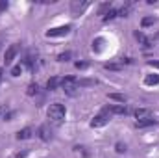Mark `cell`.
I'll return each mask as SVG.
<instances>
[{
    "label": "cell",
    "instance_id": "obj_16",
    "mask_svg": "<svg viewBox=\"0 0 159 158\" xmlns=\"http://www.w3.org/2000/svg\"><path fill=\"white\" fill-rule=\"evenodd\" d=\"M107 97H109L111 101H117V102H120V104H124V102H126V97H124V95H120V93H109Z\"/></svg>",
    "mask_w": 159,
    "mask_h": 158
},
{
    "label": "cell",
    "instance_id": "obj_5",
    "mask_svg": "<svg viewBox=\"0 0 159 158\" xmlns=\"http://www.w3.org/2000/svg\"><path fill=\"white\" fill-rule=\"evenodd\" d=\"M87 7H89V2H87V0H83V2H72L70 11H72V15H74V17H78V15H81Z\"/></svg>",
    "mask_w": 159,
    "mask_h": 158
},
{
    "label": "cell",
    "instance_id": "obj_10",
    "mask_svg": "<svg viewBox=\"0 0 159 158\" xmlns=\"http://www.w3.org/2000/svg\"><path fill=\"white\" fill-rule=\"evenodd\" d=\"M32 134H34V130H32L30 126H26V128H22V130L17 132V140H30Z\"/></svg>",
    "mask_w": 159,
    "mask_h": 158
},
{
    "label": "cell",
    "instance_id": "obj_8",
    "mask_svg": "<svg viewBox=\"0 0 159 158\" xmlns=\"http://www.w3.org/2000/svg\"><path fill=\"white\" fill-rule=\"evenodd\" d=\"M157 121L154 117H144V119H137L135 121V126L137 128H144V126H152V125H156Z\"/></svg>",
    "mask_w": 159,
    "mask_h": 158
},
{
    "label": "cell",
    "instance_id": "obj_13",
    "mask_svg": "<svg viewBox=\"0 0 159 158\" xmlns=\"http://www.w3.org/2000/svg\"><path fill=\"white\" fill-rule=\"evenodd\" d=\"M98 82L94 78H81L78 80V87H87V86H96Z\"/></svg>",
    "mask_w": 159,
    "mask_h": 158
},
{
    "label": "cell",
    "instance_id": "obj_20",
    "mask_svg": "<svg viewBox=\"0 0 159 158\" xmlns=\"http://www.w3.org/2000/svg\"><path fill=\"white\" fill-rule=\"evenodd\" d=\"M109 9H111V4H109V2L102 4V6H100V15H106V13H107Z\"/></svg>",
    "mask_w": 159,
    "mask_h": 158
},
{
    "label": "cell",
    "instance_id": "obj_3",
    "mask_svg": "<svg viewBox=\"0 0 159 158\" xmlns=\"http://www.w3.org/2000/svg\"><path fill=\"white\" fill-rule=\"evenodd\" d=\"M72 30V26L70 24H63V26H56V28H50V30H46V37H61V36H67L69 32Z\"/></svg>",
    "mask_w": 159,
    "mask_h": 158
},
{
    "label": "cell",
    "instance_id": "obj_22",
    "mask_svg": "<svg viewBox=\"0 0 159 158\" xmlns=\"http://www.w3.org/2000/svg\"><path fill=\"white\" fill-rule=\"evenodd\" d=\"M135 39H137V41H141V43L144 45V43L148 41V37H146V36H144L143 32H135Z\"/></svg>",
    "mask_w": 159,
    "mask_h": 158
},
{
    "label": "cell",
    "instance_id": "obj_25",
    "mask_svg": "<svg viewBox=\"0 0 159 158\" xmlns=\"http://www.w3.org/2000/svg\"><path fill=\"white\" fill-rule=\"evenodd\" d=\"M20 71H22V67H20V63H19V65H15V67L11 69V75H13V77H19Z\"/></svg>",
    "mask_w": 159,
    "mask_h": 158
},
{
    "label": "cell",
    "instance_id": "obj_27",
    "mask_svg": "<svg viewBox=\"0 0 159 158\" xmlns=\"http://www.w3.org/2000/svg\"><path fill=\"white\" fill-rule=\"evenodd\" d=\"M85 67H87L85 62H76V69H85Z\"/></svg>",
    "mask_w": 159,
    "mask_h": 158
},
{
    "label": "cell",
    "instance_id": "obj_9",
    "mask_svg": "<svg viewBox=\"0 0 159 158\" xmlns=\"http://www.w3.org/2000/svg\"><path fill=\"white\" fill-rule=\"evenodd\" d=\"M39 138L43 140V141H48V140L52 138V132H50L48 125H43V126H39Z\"/></svg>",
    "mask_w": 159,
    "mask_h": 158
},
{
    "label": "cell",
    "instance_id": "obj_11",
    "mask_svg": "<svg viewBox=\"0 0 159 158\" xmlns=\"http://www.w3.org/2000/svg\"><path fill=\"white\" fill-rule=\"evenodd\" d=\"M135 117H137V119L152 117V112H150L148 108H137V110H135Z\"/></svg>",
    "mask_w": 159,
    "mask_h": 158
},
{
    "label": "cell",
    "instance_id": "obj_19",
    "mask_svg": "<svg viewBox=\"0 0 159 158\" xmlns=\"http://www.w3.org/2000/svg\"><path fill=\"white\" fill-rule=\"evenodd\" d=\"M128 13H129V4L122 6V7L119 9V17H128Z\"/></svg>",
    "mask_w": 159,
    "mask_h": 158
},
{
    "label": "cell",
    "instance_id": "obj_12",
    "mask_svg": "<svg viewBox=\"0 0 159 158\" xmlns=\"http://www.w3.org/2000/svg\"><path fill=\"white\" fill-rule=\"evenodd\" d=\"M59 84H61V80L57 78V77H52V78L48 80V82H46V89H50V91H54V89H56V87H57Z\"/></svg>",
    "mask_w": 159,
    "mask_h": 158
},
{
    "label": "cell",
    "instance_id": "obj_1",
    "mask_svg": "<svg viewBox=\"0 0 159 158\" xmlns=\"http://www.w3.org/2000/svg\"><path fill=\"white\" fill-rule=\"evenodd\" d=\"M46 116H48V119H50L52 123H56V125H61V123L65 121L67 110H65V106H63V104H59V102H54V104H50V106H48V110H46Z\"/></svg>",
    "mask_w": 159,
    "mask_h": 158
},
{
    "label": "cell",
    "instance_id": "obj_28",
    "mask_svg": "<svg viewBox=\"0 0 159 158\" xmlns=\"http://www.w3.org/2000/svg\"><path fill=\"white\" fill-rule=\"evenodd\" d=\"M117 151H119V153H124V151H126V145H122V143H117Z\"/></svg>",
    "mask_w": 159,
    "mask_h": 158
},
{
    "label": "cell",
    "instance_id": "obj_15",
    "mask_svg": "<svg viewBox=\"0 0 159 158\" xmlns=\"http://www.w3.org/2000/svg\"><path fill=\"white\" fill-rule=\"evenodd\" d=\"M115 17H119V11H117V9H109V11L104 15V22H109V21H113Z\"/></svg>",
    "mask_w": 159,
    "mask_h": 158
},
{
    "label": "cell",
    "instance_id": "obj_30",
    "mask_svg": "<svg viewBox=\"0 0 159 158\" xmlns=\"http://www.w3.org/2000/svg\"><path fill=\"white\" fill-rule=\"evenodd\" d=\"M0 112H2V108H0Z\"/></svg>",
    "mask_w": 159,
    "mask_h": 158
},
{
    "label": "cell",
    "instance_id": "obj_23",
    "mask_svg": "<svg viewBox=\"0 0 159 158\" xmlns=\"http://www.w3.org/2000/svg\"><path fill=\"white\" fill-rule=\"evenodd\" d=\"M37 89H39V86H37V84H30V86H28V95H35V93H37Z\"/></svg>",
    "mask_w": 159,
    "mask_h": 158
},
{
    "label": "cell",
    "instance_id": "obj_17",
    "mask_svg": "<svg viewBox=\"0 0 159 158\" xmlns=\"http://www.w3.org/2000/svg\"><path fill=\"white\" fill-rule=\"evenodd\" d=\"M104 67H106L107 71H120V69H122V65H120V63H106Z\"/></svg>",
    "mask_w": 159,
    "mask_h": 158
},
{
    "label": "cell",
    "instance_id": "obj_4",
    "mask_svg": "<svg viewBox=\"0 0 159 158\" xmlns=\"http://www.w3.org/2000/svg\"><path fill=\"white\" fill-rule=\"evenodd\" d=\"M109 117H111V114L104 108L96 117L91 121V126H93V128H96V126H104V125H107V123H109Z\"/></svg>",
    "mask_w": 159,
    "mask_h": 158
},
{
    "label": "cell",
    "instance_id": "obj_6",
    "mask_svg": "<svg viewBox=\"0 0 159 158\" xmlns=\"http://www.w3.org/2000/svg\"><path fill=\"white\" fill-rule=\"evenodd\" d=\"M106 110L109 114H117V116H126L128 114V108L124 104H111V106H106Z\"/></svg>",
    "mask_w": 159,
    "mask_h": 158
},
{
    "label": "cell",
    "instance_id": "obj_18",
    "mask_svg": "<svg viewBox=\"0 0 159 158\" xmlns=\"http://www.w3.org/2000/svg\"><path fill=\"white\" fill-rule=\"evenodd\" d=\"M70 56H72V54H70L69 50H67V52H61V54L57 56V62H69V60H70Z\"/></svg>",
    "mask_w": 159,
    "mask_h": 158
},
{
    "label": "cell",
    "instance_id": "obj_26",
    "mask_svg": "<svg viewBox=\"0 0 159 158\" xmlns=\"http://www.w3.org/2000/svg\"><path fill=\"white\" fill-rule=\"evenodd\" d=\"M6 9H7V2H6V0H0V13L6 11Z\"/></svg>",
    "mask_w": 159,
    "mask_h": 158
},
{
    "label": "cell",
    "instance_id": "obj_21",
    "mask_svg": "<svg viewBox=\"0 0 159 158\" xmlns=\"http://www.w3.org/2000/svg\"><path fill=\"white\" fill-rule=\"evenodd\" d=\"M154 22H156L154 17H144V19H143V26H144V28H146V26H152Z\"/></svg>",
    "mask_w": 159,
    "mask_h": 158
},
{
    "label": "cell",
    "instance_id": "obj_7",
    "mask_svg": "<svg viewBox=\"0 0 159 158\" xmlns=\"http://www.w3.org/2000/svg\"><path fill=\"white\" fill-rule=\"evenodd\" d=\"M17 50H19V47H17V45H11V47L6 50V56H4V62H6V65H9V63L13 62V58H15Z\"/></svg>",
    "mask_w": 159,
    "mask_h": 158
},
{
    "label": "cell",
    "instance_id": "obj_29",
    "mask_svg": "<svg viewBox=\"0 0 159 158\" xmlns=\"http://www.w3.org/2000/svg\"><path fill=\"white\" fill-rule=\"evenodd\" d=\"M2 77H4V69H0V82H2Z\"/></svg>",
    "mask_w": 159,
    "mask_h": 158
},
{
    "label": "cell",
    "instance_id": "obj_14",
    "mask_svg": "<svg viewBox=\"0 0 159 158\" xmlns=\"http://www.w3.org/2000/svg\"><path fill=\"white\" fill-rule=\"evenodd\" d=\"M144 84L146 86H156V84H159V75H148L144 78Z\"/></svg>",
    "mask_w": 159,
    "mask_h": 158
},
{
    "label": "cell",
    "instance_id": "obj_2",
    "mask_svg": "<svg viewBox=\"0 0 159 158\" xmlns=\"http://www.w3.org/2000/svg\"><path fill=\"white\" fill-rule=\"evenodd\" d=\"M61 87L65 89V93H69V95H76L78 80L74 78V77H65V78H61Z\"/></svg>",
    "mask_w": 159,
    "mask_h": 158
},
{
    "label": "cell",
    "instance_id": "obj_24",
    "mask_svg": "<svg viewBox=\"0 0 159 158\" xmlns=\"http://www.w3.org/2000/svg\"><path fill=\"white\" fill-rule=\"evenodd\" d=\"M102 43H104V39H94L93 41V50H100L102 48Z\"/></svg>",
    "mask_w": 159,
    "mask_h": 158
}]
</instances>
